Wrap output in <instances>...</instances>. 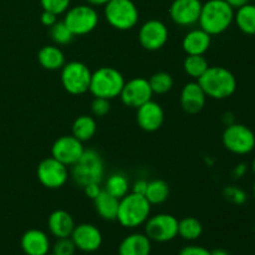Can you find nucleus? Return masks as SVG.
<instances>
[{"mask_svg": "<svg viewBox=\"0 0 255 255\" xmlns=\"http://www.w3.org/2000/svg\"><path fill=\"white\" fill-rule=\"evenodd\" d=\"M91 70L81 61L66 62L61 67V84L65 91L71 95H82L89 91Z\"/></svg>", "mask_w": 255, "mask_h": 255, "instance_id": "nucleus-7", "label": "nucleus"}, {"mask_svg": "<svg viewBox=\"0 0 255 255\" xmlns=\"http://www.w3.org/2000/svg\"><path fill=\"white\" fill-rule=\"evenodd\" d=\"M136 121L139 128L146 132H156L164 122V111L159 104L148 101L137 109Z\"/></svg>", "mask_w": 255, "mask_h": 255, "instance_id": "nucleus-17", "label": "nucleus"}, {"mask_svg": "<svg viewBox=\"0 0 255 255\" xmlns=\"http://www.w3.org/2000/svg\"><path fill=\"white\" fill-rule=\"evenodd\" d=\"M37 61L45 70H61L66 64L65 54L57 45H45L37 52Z\"/></svg>", "mask_w": 255, "mask_h": 255, "instance_id": "nucleus-23", "label": "nucleus"}, {"mask_svg": "<svg viewBox=\"0 0 255 255\" xmlns=\"http://www.w3.org/2000/svg\"><path fill=\"white\" fill-rule=\"evenodd\" d=\"M76 247L70 237L67 238H57L52 246V253L57 255H74Z\"/></svg>", "mask_w": 255, "mask_h": 255, "instance_id": "nucleus-34", "label": "nucleus"}, {"mask_svg": "<svg viewBox=\"0 0 255 255\" xmlns=\"http://www.w3.org/2000/svg\"><path fill=\"white\" fill-rule=\"evenodd\" d=\"M212 44V36L203 29H193L184 35L182 49L187 55H204Z\"/></svg>", "mask_w": 255, "mask_h": 255, "instance_id": "nucleus-20", "label": "nucleus"}, {"mask_svg": "<svg viewBox=\"0 0 255 255\" xmlns=\"http://www.w3.org/2000/svg\"><path fill=\"white\" fill-rule=\"evenodd\" d=\"M226 199L234 204H243L246 202L247 196L242 189L237 188V187H227L223 192Z\"/></svg>", "mask_w": 255, "mask_h": 255, "instance_id": "nucleus-36", "label": "nucleus"}, {"mask_svg": "<svg viewBox=\"0 0 255 255\" xmlns=\"http://www.w3.org/2000/svg\"><path fill=\"white\" fill-rule=\"evenodd\" d=\"M152 242L144 233H132L125 237L119 247V255H149Z\"/></svg>", "mask_w": 255, "mask_h": 255, "instance_id": "nucleus-21", "label": "nucleus"}, {"mask_svg": "<svg viewBox=\"0 0 255 255\" xmlns=\"http://www.w3.org/2000/svg\"><path fill=\"white\" fill-rule=\"evenodd\" d=\"M168 35V27L163 21L151 19L139 27L138 40L143 49L148 51H157L167 44Z\"/></svg>", "mask_w": 255, "mask_h": 255, "instance_id": "nucleus-13", "label": "nucleus"}, {"mask_svg": "<svg viewBox=\"0 0 255 255\" xmlns=\"http://www.w3.org/2000/svg\"><path fill=\"white\" fill-rule=\"evenodd\" d=\"M125 77L115 67L104 66L92 72L89 91L94 97H102L111 101L119 97L125 85Z\"/></svg>", "mask_w": 255, "mask_h": 255, "instance_id": "nucleus-5", "label": "nucleus"}, {"mask_svg": "<svg viewBox=\"0 0 255 255\" xmlns=\"http://www.w3.org/2000/svg\"><path fill=\"white\" fill-rule=\"evenodd\" d=\"M86 1L91 6H105L110 0H86Z\"/></svg>", "mask_w": 255, "mask_h": 255, "instance_id": "nucleus-42", "label": "nucleus"}, {"mask_svg": "<svg viewBox=\"0 0 255 255\" xmlns=\"http://www.w3.org/2000/svg\"><path fill=\"white\" fill-rule=\"evenodd\" d=\"M94 206L100 218H102L104 221L112 222L117 219L120 199L107 193L105 189H102L101 193L94 199Z\"/></svg>", "mask_w": 255, "mask_h": 255, "instance_id": "nucleus-24", "label": "nucleus"}, {"mask_svg": "<svg viewBox=\"0 0 255 255\" xmlns=\"http://www.w3.org/2000/svg\"><path fill=\"white\" fill-rule=\"evenodd\" d=\"M234 21V9L224 0H208L202 4L198 24L211 36L221 35Z\"/></svg>", "mask_w": 255, "mask_h": 255, "instance_id": "nucleus-1", "label": "nucleus"}, {"mask_svg": "<svg viewBox=\"0 0 255 255\" xmlns=\"http://www.w3.org/2000/svg\"><path fill=\"white\" fill-rule=\"evenodd\" d=\"M253 196L255 197V182H254V184H253Z\"/></svg>", "mask_w": 255, "mask_h": 255, "instance_id": "nucleus-46", "label": "nucleus"}, {"mask_svg": "<svg viewBox=\"0 0 255 255\" xmlns=\"http://www.w3.org/2000/svg\"><path fill=\"white\" fill-rule=\"evenodd\" d=\"M21 249L26 255H47L50 252V239L40 229H29L21 237Z\"/></svg>", "mask_w": 255, "mask_h": 255, "instance_id": "nucleus-19", "label": "nucleus"}, {"mask_svg": "<svg viewBox=\"0 0 255 255\" xmlns=\"http://www.w3.org/2000/svg\"><path fill=\"white\" fill-rule=\"evenodd\" d=\"M70 238L75 247L85 253H94L102 246V233L96 226L90 223H81L75 226Z\"/></svg>", "mask_w": 255, "mask_h": 255, "instance_id": "nucleus-15", "label": "nucleus"}, {"mask_svg": "<svg viewBox=\"0 0 255 255\" xmlns=\"http://www.w3.org/2000/svg\"><path fill=\"white\" fill-rule=\"evenodd\" d=\"M72 136L76 137L81 142L90 141L96 134L97 124L96 120L89 115H81L74 121L71 127Z\"/></svg>", "mask_w": 255, "mask_h": 255, "instance_id": "nucleus-25", "label": "nucleus"}, {"mask_svg": "<svg viewBox=\"0 0 255 255\" xmlns=\"http://www.w3.org/2000/svg\"><path fill=\"white\" fill-rule=\"evenodd\" d=\"M47 228L55 238H67L75 228V221L69 212L57 209L50 214L47 219Z\"/></svg>", "mask_w": 255, "mask_h": 255, "instance_id": "nucleus-22", "label": "nucleus"}, {"mask_svg": "<svg viewBox=\"0 0 255 255\" xmlns=\"http://www.w3.org/2000/svg\"><path fill=\"white\" fill-rule=\"evenodd\" d=\"M111 110V102L107 99L102 97H95L91 102V112L95 117H104Z\"/></svg>", "mask_w": 255, "mask_h": 255, "instance_id": "nucleus-35", "label": "nucleus"}, {"mask_svg": "<svg viewBox=\"0 0 255 255\" xmlns=\"http://www.w3.org/2000/svg\"><path fill=\"white\" fill-rule=\"evenodd\" d=\"M207 102V95L198 81L188 82L181 91V106L187 114L196 115L203 110Z\"/></svg>", "mask_w": 255, "mask_h": 255, "instance_id": "nucleus-18", "label": "nucleus"}, {"mask_svg": "<svg viewBox=\"0 0 255 255\" xmlns=\"http://www.w3.org/2000/svg\"><path fill=\"white\" fill-rule=\"evenodd\" d=\"M50 37H51L52 42L55 45H67L74 40L75 35L72 34L71 30L67 27V25L65 24L64 20L59 21L57 20L51 27H50Z\"/></svg>", "mask_w": 255, "mask_h": 255, "instance_id": "nucleus-32", "label": "nucleus"}, {"mask_svg": "<svg viewBox=\"0 0 255 255\" xmlns=\"http://www.w3.org/2000/svg\"><path fill=\"white\" fill-rule=\"evenodd\" d=\"M36 176L44 187L49 189H59L66 183L70 173L67 166L55 159L54 157H47L37 166Z\"/></svg>", "mask_w": 255, "mask_h": 255, "instance_id": "nucleus-11", "label": "nucleus"}, {"mask_svg": "<svg viewBox=\"0 0 255 255\" xmlns=\"http://www.w3.org/2000/svg\"><path fill=\"white\" fill-rule=\"evenodd\" d=\"M105 17L112 27L126 31L136 26L139 12L132 0H110L105 5Z\"/></svg>", "mask_w": 255, "mask_h": 255, "instance_id": "nucleus-6", "label": "nucleus"}, {"mask_svg": "<svg viewBox=\"0 0 255 255\" xmlns=\"http://www.w3.org/2000/svg\"><path fill=\"white\" fill-rule=\"evenodd\" d=\"M144 197L151 206L164 203L169 197L168 183L163 179H153V181L148 182Z\"/></svg>", "mask_w": 255, "mask_h": 255, "instance_id": "nucleus-27", "label": "nucleus"}, {"mask_svg": "<svg viewBox=\"0 0 255 255\" xmlns=\"http://www.w3.org/2000/svg\"><path fill=\"white\" fill-rule=\"evenodd\" d=\"M203 233V226L194 217H186L178 221V236L184 241H197Z\"/></svg>", "mask_w": 255, "mask_h": 255, "instance_id": "nucleus-29", "label": "nucleus"}, {"mask_svg": "<svg viewBox=\"0 0 255 255\" xmlns=\"http://www.w3.org/2000/svg\"><path fill=\"white\" fill-rule=\"evenodd\" d=\"M84 151V142L77 139L72 134H66L59 137L54 142L51 147V157L69 167L79 161Z\"/></svg>", "mask_w": 255, "mask_h": 255, "instance_id": "nucleus-14", "label": "nucleus"}, {"mask_svg": "<svg viewBox=\"0 0 255 255\" xmlns=\"http://www.w3.org/2000/svg\"><path fill=\"white\" fill-rule=\"evenodd\" d=\"M152 96H153V92L149 86L148 80L144 77H133L125 82L121 94H120L121 101L125 106L136 110L146 102L151 101Z\"/></svg>", "mask_w": 255, "mask_h": 255, "instance_id": "nucleus-12", "label": "nucleus"}, {"mask_svg": "<svg viewBox=\"0 0 255 255\" xmlns=\"http://www.w3.org/2000/svg\"><path fill=\"white\" fill-rule=\"evenodd\" d=\"M201 10V0H172L169 16L179 26H192L198 22Z\"/></svg>", "mask_w": 255, "mask_h": 255, "instance_id": "nucleus-16", "label": "nucleus"}, {"mask_svg": "<svg viewBox=\"0 0 255 255\" xmlns=\"http://www.w3.org/2000/svg\"><path fill=\"white\" fill-rule=\"evenodd\" d=\"M147 184H148V182H147L146 179H137V181L134 182L131 187L132 193L144 196V193H146V189H147Z\"/></svg>", "mask_w": 255, "mask_h": 255, "instance_id": "nucleus-40", "label": "nucleus"}, {"mask_svg": "<svg viewBox=\"0 0 255 255\" xmlns=\"http://www.w3.org/2000/svg\"><path fill=\"white\" fill-rule=\"evenodd\" d=\"M152 206L146 197L136 193H127L120 199L116 221L124 228L134 229L143 226L151 216Z\"/></svg>", "mask_w": 255, "mask_h": 255, "instance_id": "nucleus-3", "label": "nucleus"}, {"mask_svg": "<svg viewBox=\"0 0 255 255\" xmlns=\"http://www.w3.org/2000/svg\"><path fill=\"white\" fill-rule=\"evenodd\" d=\"M224 1L228 2V4L231 5L234 10H236V9H239V7L244 6V5L249 4V2H251V0H224Z\"/></svg>", "mask_w": 255, "mask_h": 255, "instance_id": "nucleus-41", "label": "nucleus"}, {"mask_svg": "<svg viewBox=\"0 0 255 255\" xmlns=\"http://www.w3.org/2000/svg\"><path fill=\"white\" fill-rule=\"evenodd\" d=\"M178 255H212L211 251L201 246H187L181 249Z\"/></svg>", "mask_w": 255, "mask_h": 255, "instance_id": "nucleus-37", "label": "nucleus"}, {"mask_svg": "<svg viewBox=\"0 0 255 255\" xmlns=\"http://www.w3.org/2000/svg\"><path fill=\"white\" fill-rule=\"evenodd\" d=\"M104 176V161L96 149H85L79 161L71 166V178L81 188L90 183L101 184Z\"/></svg>", "mask_w": 255, "mask_h": 255, "instance_id": "nucleus-4", "label": "nucleus"}, {"mask_svg": "<svg viewBox=\"0 0 255 255\" xmlns=\"http://www.w3.org/2000/svg\"><path fill=\"white\" fill-rule=\"evenodd\" d=\"M99 20L96 9L89 4L69 7L64 17V22L75 36H81L94 31L99 25Z\"/></svg>", "mask_w": 255, "mask_h": 255, "instance_id": "nucleus-8", "label": "nucleus"}, {"mask_svg": "<svg viewBox=\"0 0 255 255\" xmlns=\"http://www.w3.org/2000/svg\"><path fill=\"white\" fill-rule=\"evenodd\" d=\"M234 22L246 35H255V5L247 4L234 11Z\"/></svg>", "mask_w": 255, "mask_h": 255, "instance_id": "nucleus-26", "label": "nucleus"}, {"mask_svg": "<svg viewBox=\"0 0 255 255\" xmlns=\"http://www.w3.org/2000/svg\"><path fill=\"white\" fill-rule=\"evenodd\" d=\"M252 169H253V173L255 174V157H254L253 162H252Z\"/></svg>", "mask_w": 255, "mask_h": 255, "instance_id": "nucleus-45", "label": "nucleus"}, {"mask_svg": "<svg viewBox=\"0 0 255 255\" xmlns=\"http://www.w3.org/2000/svg\"><path fill=\"white\" fill-rule=\"evenodd\" d=\"M223 146L234 154H248L255 148V134L248 126L232 124L226 127L222 134Z\"/></svg>", "mask_w": 255, "mask_h": 255, "instance_id": "nucleus-9", "label": "nucleus"}, {"mask_svg": "<svg viewBox=\"0 0 255 255\" xmlns=\"http://www.w3.org/2000/svg\"><path fill=\"white\" fill-rule=\"evenodd\" d=\"M71 0H40L42 9L51 11L56 15H61L67 11Z\"/></svg>", "mask_w": 255, "mask_h": 255, "instance_id": "nucleus-33", "label": "nucleus"}, {"mask_svg": "<svg viewBox=\"0 0 255 255\" xmlns=\"http://www.w3.org/2000/svg\"><path fill=\"white\" fill-rule=\"evenodd\" d=\"M197 81L207 97L213 100H226L237 91L236 76L223 66H209Z\"/></svg>", "mask_w": 255, "mask_h": 255, "instance_id": "nucleus-2", "label": "nucleus"}, {"mask_svg": "<svg viewBox=\"0 0 255 255\" xmlns=\"http://www.w3.org/2000/svg\"><path fill=\"white\" fill-rule=\"evenodd\" d=\"M208 67V60L204 57V55H187L183 61L184 71L194 80H198Z\"/></svg>", "mask_w": 255, "mask_h": 255, "instance_id": "nucleus-30", "label": "nucleus"}, {"mask_svg": "<svg viewBox=\"0 0 255 255\" xmlns=\"http://www.w3.org/2000/svg\"><path fill=\"white\" fill-rule=\"evenodd\" d=\"M129 188H131V187H129L128 178H127L124 173L116 172V173L110 174L109 178L105 182L104 189L107 193L111 194V196L121 199L122 197H125L127 193H129Z\"/></svg>", "mask_w": 255, "mask_h": 255, "instance_id": "nucleus-28", "label": "nucleus"}, {"mask_svg": "<svg viewBox=\"0 0 255 255\" xmlns=\"http://www.w3.org/2000/svg\"><path fill=\"white\" fill-rule=\"evenodd\" d=\"M149 86H151L152 92L157 95H164L171 91L174 86V80L171 74L166 71H159L152 75L148 79Z\"/></svg>", "mask_w": 255, "mask_h": 255, "instance_id": "nucleus-31", "label": "nucleus"}, {"mask_svg": "<svg viewBox=\"0 0 255 255\" xmlns=\"http://www.w3.org/2000/svg\"><path fill=\"white\" fill-rule=\"evenodd\" d=\"M57 16H59V15L54 14V12L51 11H46V10H44L41 14L42 25H45V26L47 27H51L52 25L57 21Z\"/></svg>", "mask_w": 255, "mask_h": 255, "instance_id": "nucleus-39", "label": "nucleus"}, {"mask_svg": "<svg viewBox=\"0 0 255 255\" xmlns=\"http://www.w3.org/2000/svg\"><path fill=\"white\" fill-rule=\"evenodd\" d=\"M212 255H231L227 251L224 249H214L213 252H211Z\"/></svg>", "mask_w": 255, "mask_h": 255, "instance_id": "nucleus-44", "label": "nucleus"}, {"mask_svg": "<svg viewBox=\"0 0 255 255\" xmlns=\"http://www.w3.org/2000/svg\"><path fill=\"white\" fill-rule=\"evenodd\" d=\"M246 169H247L246 164H239V166L234 169V174H236L237 178H239V177L243 176L244 172H246Z\"/></svg>", "mask_w": 255, "mask_h": 255, "instance_id": "nucleus-43", "label": "nucleus"}, {"mask_svg": "<svg viewBox=\"0 0 255 255\" xmlns=\"http://www.w3.org/2000/svg\"><path fill=\"white\" fill-rule=\"evenodd\" d=\"M102 189L104 188L100 186V183H90V184H87V186L84 187L85 194H86L90 199H92V201H94V199L96 198L100 193H101Z\"/></svg>", "mask_w": 255, "mask_h": 255, "instance_id": "nucleus-38", "label": "nucleus"}, {"mask_svg": "<svg viewBox=\"0 0 255 255\" xmlns=\"http://www.w3.org/2000/svg\"><path fill=\"white\" fill-rule=\"evenodd\" d=\"M47 255H57V254H55V253H51V254H47Z\"/></svg>", "mask_w": 255, "mask_h": 255, "instance_id": "nucleus-47", "label": "nucleus"}, {"mask_svg": "<svg viewBox=\"0 0 255 255\" xmlns=\"http://www.w3.org/2000/svg\"><path fill=\"white\" fill-rule=\"evenodd\" d=\"M144 234L157 243H167L178 236V219L172 214L159 213L149 216L144 223Z\"/></svg>", "mask_w": 255, "mask_h": 255, "instance_id": "nucleus-10", "label": "nucleus"}]
</instances>
